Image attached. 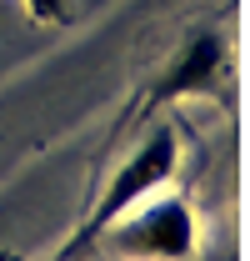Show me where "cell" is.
Here are the masks:
<instances>
[{
    "instance_id": "2",
    "label": "cell",
    "mask_w": 250,
    "mask_h": 261,
    "mask_svg": "<svg viewBox=\"0 0 250 261\" xmlns=\"http://www.w3.org/2000/svg\"><path fill=\"white\" fill-rule=\"evenodd\" d=\"M175 161H180V141H175V130H170V126L150 130V136L120 161V171L110 176V186H105V196H100V206H95V216H90V236H100V231L110 226L120 211H130L135 201L155 196L160 186L175 176Z\"/></svg>"
},
{
    "instance_id": "4",
    "label": "cell",
    "mask_w": 250,
    "mask_h": 261,
    "mask_svg": "<svg viewBox=\"0 0 250 261\" xmlns=\"http://www.w3.org/2000/svg\"><path fill=\"white\" fill-rule=\"evenodd\" d=\"M25 10H30V20H40V25H55V20L70 15V0H25Z\"/></svg>"
},
{
    "instance_id": "3",
    "label": "cell",
    "mask_w": 250,
    "mask_h": 261,
    "mask_svg": "<svg viewBox=\"0 0 250 261\" xmlns=\"http://www.w3.org/2000/svg\"><path fill=\"white\" fill-rule=\"evenodd\" d=\"M220 65H225V45H220L215 31H200L190 40L185 50L175 56V65L165 70V81L155 86L160 100H180V96H195V91H210L220 75Z\"/></svg>"
},
{
    "instance_id": "1",
    "label": "cell",
    "mask_w": 250,
    "mask_h": 261,
    "mask_svg": "<svg viewBox=\"0 0 250 261\" xmlns=\"http://www.w3.org/2000/svg\"><path fill=\"white\" fill-rule=\"evenodd\" d=\"M110 251L120 261H185L195 251V211L180 196L135 201L110 221Z\"/></svg>"
}]
</instances>
